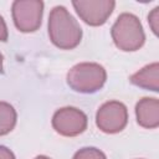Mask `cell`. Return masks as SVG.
Masks as SVG:
<instances>
[{
  "label": "cell",
  "instance_id": "2e32d148",
  "mask_svg": "<svg viewBox=\"0 0 159 159\" xmlns=\"http://www.w3.org/2000/svg\"><path fill=\"white\" fill-rule=\"evenodd\" d=\"M35 159H50V158L46 157V155H39V157H36Z\"/></svg>",
  "mask_w": 159,
  "mask_h": 159
},
{
  "label": "cell",
  "instance_id": "7c38bea8",
  "mask_svg": "<svg viewBox=\"0 0 159 159\" xmlns=\"http://www.w3.org/2000/svg\"><path fill=\"white\" fill-rule=\"evenodd\" d=\"M148 24L155 36L159 34V6L154 7L148 15Z\"/></svg>",
  "mask_w": 159,
  "mask_h": 159
},
{
  "label": "cell",
  "instance_id": "8fae6325",
  "mask_svg": "<svg viewBox=\"0 0 159 159\" xmlns=\"http://www.w3.org/2000/svg\"><path fill=\"white\" fill-rule=\"evenodd\" d=\"M72 159H107V157L102 150L94 147H84L77 150Z\"/></svg>",
  "mask_w": 159,
  "mask_h": 159
},
{
  "label": "cell",
  "instance_id": "9c48e42d",
  "mask_svg": "<svg viewBox=\"0 0 159 159\" xmlns=\"http://www.w3.org/2000/svg\"><path fill=\"white\" fill-rule=\"evenodd\" d=\"M129 81L147 91L158 92L159 91V63L153 62L144 66L142 70L130 76Z\"/></svg>",
  "mask_w": 159,
  "mask_h": 159
},
{
  "label": "cell",
  "instance_id": "277c9868",
  "mask_svg": "<svg viewBox=\"0 0 159 159\" xmlns=\"http://www.w3.org/2000/svg\"><path fill=\"white\" fill-rule=\"evenodd\" d=\"M11 14L19 31L34 32L41 26L43 2L41 0H16L11 5Z\"/></svg>",
  "mask_w": 159,
  "mask_h": 159
},
{
  "label": "cell",
  "instance_id": "ba28073f",
  "mask_svg": "<svg viewBox=\"0 0 159 159\" xmlns=\"http://www.w3.org/2000/svg\"><path fill=\"white\" fill-rule=\"evenodd\" d=\"M137 123L147 129L159 127V101L153 97L142 98L135 106Z\"/></svg>",
  "mask_w": 159,
  "mask_h": 159
},
{
  "label": "cell",
  "instance_id": "4fadbf2b",
  "mask_svg": "<svg viewBox=\"0 0 159 159\" xmlns=\"http://www.w3.org/2000/svg\"><path fill=\"white\" fill-rule=\"evenodd\" d=\"M7 37H9L7 26H6V22L4 20V17L0 15V41L5 42V41H7Z\"/></svg>",
  "mask_w": 159,
  "mask_h": 159
},
{
  "label": "cell",
  "instance_id": "3957f363",
  "mask_svg": "<svg viewBox=\"0 0 159 159\" xmlns=\"http://www.w3.org/2000/svg\"><path fill=\"white\" fill-rule=\"evenodd\" d=\"M107 81L103 66L96 62H81L75 65L67 73V84L80 93H94Z\"/></svg>",
  "mask_w": 159,
  "mask_h": 159
},
{
  "label": "cell",
  "instance_id": "8992f818",
  "mask_svg": "<svg viewBox=\"0 0 159 159\" xmlns=\"http://www.w3.org/2000/svg\"><path fill=\"white\" fill-rule=\"evenodd\" d=\"M88 118L86 113L76 107H63L52 117L53 129L63 137H76L87 129Z\"/></svg>",
  "mask_w": 159,
  "mask_h": 159
},
{
  "label": "cell",
  "instance_id": "52a82bcc",
  "mask_svg": "<svg viewBox=\"0 0 159 159\" xmlns=\"http://www.w3.org/2000/svg\"><path fill=\"white\" fill-rule=\"evenodd\" d=\"M72 5L80 19L89 26H101L112 15L116 1L113 0H75Z\"/></svg>",
  "mask_w": 159,
  "mask_h": 159
},
{
  "label": "cell",
  "instance_id": "9a60e30c",
  "mask_svg": "<svg viewBox=\"0 0 159 159\" xmlns=\"http://www.w3.org/2000/svg\"><path fill=\"white\" fill-rule=\"evenodd\" d=\"M2 61H4V57H2V55H1V52H0V73H2V72H4V67H2Z\"/></svg>",
  "mask_w": 159,
  "mask_h": 159
},
{
  "label": "cell",
  "instance_id": "30bf717a",
  "mask_svg": "<svg viewBox=\"0 0 159 159\" xmlns=\"http://www.w3.org/2000/svg\"><path fill=\"white\" fill-rule=\"evenodd\" d=\"M17 114L15 108L4 101H0V137L9 134L16 125Z\"/></svg>",
  "mask_w": 159,
  "mask_h": 159
},
{
  "label": "cell",
  "instance_id": "5bb4252c",
  "mask_svg": "<svg viewBox=\"0 0 159 159\" xmlns=\"http://www.w3.org/2000/svg\"><path fill=\"white\" fill-rule=\"evenodd\" d=\"M0 159H16V158L9 148L0 145Z\"/></svg>",
  "mask_w": 159,
  "mask_h": 159
},
{
  "label": "cell",
  "instance_id": "7a4b0ae2",
  "mask_svg": "<svg viewBox=\"0 0 159 159\" xmlns=\"http://www.w3.org/2000/svg\"><path fill=\"white\" fill-rule=\"evenodd\" d=\"M111 35L114 45L125 52L137 51L145 42L142 22L130 12H123L117 17L112 26Z\"/></svg>",
  "mask_w": 159,
  "mask_h": 159
},
{
  "label": "cell",
  "instance_id": "6da1fadb",
  "mask_svg": "<svg viewBox=\"0 0 159 159\" xmlns=\"http://www.w3.org/2000/svg\"><path fill=\"white\" fill-rule=\"evenodd\" d=\"M47 29L51 42L61 50H72L82 40L80 24L62 5H57L51 10Z\"/></svg>",
  "mask_w": 159,
  "mask_h": 159
},
{
  "label": "cell",
  "instance_id": "5b68a950",
  "mask_svg": "<svg viewBox=\"0 0 159 159\" xmlns=\"http://www.w3.org/2000/svg\"><path fill=\"white\" fill-rule=\"evenodd\" d=\"M128 123V109L119 101L103 103L96 114V124L103 133L116 134L122 132Z\"/></svg>",
  "mask_w": 159,
  "mask_h": 159
}]
</instances>
